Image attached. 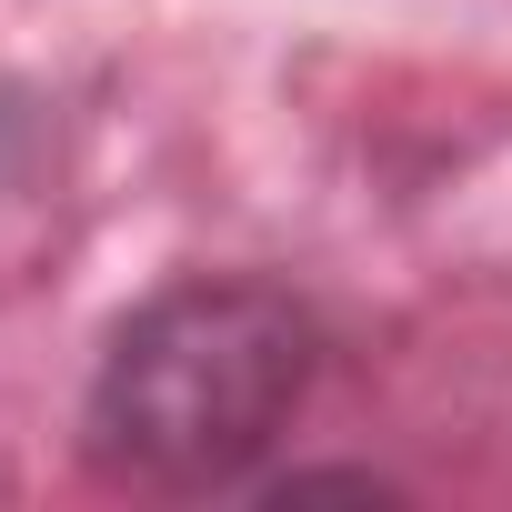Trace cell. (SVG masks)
Here are the masks:
<instances>
[{"mask_svg":"<svg viewBox=\"0 0 512 512\" xmlns=\"http://www.w3.org/2000/svg\"><path fill=\"white\" fill-rule=\"evenodd\" d=\"M322 382V322L292 282L181 272L131 302L81 392V462L121 492H241Z\"/></svg>","mask_w":512,"mask_h":512,"instance_id":"obj_1","label":"cell"},{"mask_svg":"<svg viewBox=\"0 0 512 512\" xmlns=\"http://www.w3.org/2000/svg\"><path fill=\"white\" fill-rule=\"evenodd\" d=\"M11 151H21V91L0 81V171H11Z\"/></svg>","mask_w":512,"mask_h":512,"instance_id":"obj_2","label":"cell"}]
</instances>
